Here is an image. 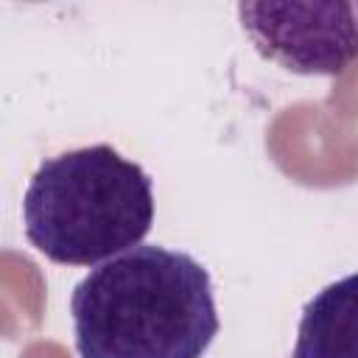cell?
<instances>
[{
  "label": "cell",
  "mask_w": 358,
  "mask_h": 358,
  "mask_svg": "<svg viewBox=\"0 0 358 358\" xmlns=\"http://www.w3.org/2000/svg\"><path fill=\"white\" fill-rule=\"evenodd\" d=\"M70 313L81 358H201L221 327L207 268L165 246L95 266L73 288Z\"/></svg>",
  "instance_id": "1"
},
{
  "label": "cell",
  "mask_w": 358,
  "mask_h": 358,
  "mask_svg": "<svg viewBox=\"0 0 358 358\" xmlns=\"http://www.w3.org/2000/svg\"><path fill=\"white\" fill-rule=\"evenodd\" d=\"M291 358H358V271L305 305Z\"/></svg>",
  "instance_id": "4"
},
{
  "label": "cell",
  "mask_w": 358,
  "mask_h": 358,
  "mask_svg": "<svg viewBox=\"0 0 358 358\" xmlns=\"http://www.w3.org/2000/svg\"><path fill=\"white\" fill-rule=\"evenodd\" d=\"M22 224L36 252L53 263H106L148 235L151 176L106 143L64 151L31 176Z\"/></svg>",
  "instance_id": "2"
},
{
  "label": "cell",
  "mask_w": 358,
  "mask_h": 358,
  "mask_svg": "<svg viewBox=\"0 0 358 358\" xmlns=\"http://www.w3.org/2000/svg\"><path fill=\"white\" fill-rule=\"evenodd\" d=\"M260 56L299 76H338L358 59V3H241Z\"/></svg>",
  "instance_id": "3"
}]
</instances>
